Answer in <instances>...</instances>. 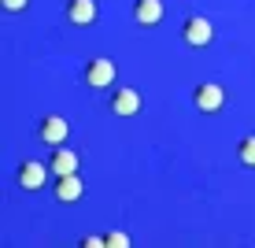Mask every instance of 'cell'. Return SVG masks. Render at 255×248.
Masks as SVG:
<instances>
[{
    "label": "cell",
    "mask_w": 255,
    "mask_h": 248,
    "mask_svg": "<svg viewBox=\"0 0 255 248\" xmlns=\"http://www.w3.org/2000/svg\"><path fill=\"white\" fill-rule=\"evenodd\" d=\"M108 108H111V115H119V119H129V115L140 111V93L129 89V85H119V89L111 93Z\"/></svg>",
    "instance_id": "8992f818"
},
{
    "label": "cell",
    "mask_w": 255,
    "mask_h": 248,
    "mask_svg": "<svg viewBox=\"0 0 255 248\" xmlns=\"http://www.w3.org/2000/svg\"><path fill=\"white\" fill-rule=\"evenodd\" d=\"M192 104H196V111L204 115H218L226 104V89L218 82H200L196 89H192Z\"/></svg>",
    "instance_id": "6da1fadb"
},
{
    "label": "cell",
    "mask_w": 255,
    "mask_h": 248,
    "mask_svg": "<svg viewBox=\"0 0 255 248\" xmlns=\"http://www.w3.org/2000/svg\"><path fill=\"white\" fill-rule=\"evenodd\" d=\"M237 159H241V167H255V134L237 141Z\"/></svg>",
    "instance_id": "8fae6325"
},
{
    "label": "cell",
    "mask_w": 255,
    "mask_h": 248,
    "mask_svg": "<svg viewBox=\"0 0 255 248\" xmlns=\"http://www.w3.org/2000/svg\"><path fill=\"white\" fill-rule=\"evenodd\" d=\"M70 137V122L63 119V115H45L37 126V141H45L48 148H59L63 141Z\"/></svg>",
    "instance_id": "277c9868"
},
{
    "label": "cell",
    "mask_w": 255,
    "mask_h": 248,
    "mask_svg": "<svg viewBox=\"0 0 255 248\" xmlns=\"http://www.w3.org/2000/svg\"><path fill=\"white\" fill-rule=\"evenodd\" d=\"M96 15H100L96 0H67V22L70 26H93Z\"/></svg>",
    "instance_id": "ba28073f"
},
{
    "label": "cell",
    "mask_w": 255,
    "mask_h": 248,
    "mask_svg": "<svg viewBox=\"0 0 255 248\" xmlns=\"http://www.w3.org/2000/svg\"><path fill=\"white\" fill-rule=\"evenodd\" d=\"M181 41H185L189 48H207L211 41H215V26H211L204 15H189L185 26H181Z\"/></svg>",
    "instance_id": "7a4b0ae2"
},
{
    "label": "cell",
    "mask_w": 255,
    "mask_h": 248,
    "mask_svg": "<svg viewBox=\"0 0 255 248\" xmlns=\"http://www.w3.org/2000/svg\"><path fill=\"white\" fill-rule=\"evenodd\" d=\"M48 171H52L48 163H37V159H22V163H19V185H22L26 193H37V189H45Z\"/></svg>",
    "instance_id": "5b68a950"
},
{
    "label": "cell",
    "mask_w": 255,
    "mask_h": 248,
    "mask_svg": "<svg viewBox=\"0 0 255 248\" xmlns=\"http://www.w3.org/2000/svg\"><path fill=\"white\" fill-rule=\"evenodd\" d=\"M104 237H82V248H100Z\"/></svg>",
    "instance_id": "5bb4252c"
},
{
    "label": "cell",
    "mask_w": 255,
    "mask_h": 248,
    "mask_svg": "<svg viewBox=\"0 0 255 248\" xmlns=\"http://www.w3.org/2000/svg\"><path fill=\"white\" fill-rule=\"evenodd\" d=\"M82 189H85V182H82V174L74 171V174H59L52 193H56L59 204H78V200H82Z\"/></svg>",
    "instance_id": "52a82bcc"
},
{
    "label": "cell",
    "mask_w": 255,
    "mask_h": 248,
    "mask_svg": "<svg viewBox=\"0 0 255 248\" xmlns=\"http://www.w3.org/2000/svg\"><path fill=\"white\" fill-rule=\"evenodd\" d=\"M119 78V67H115V59H108V56H96L85 63V82L93 85V89H108L111 82Z\"/></svg>",
    "instance_id": "3957f363"
},
{
    "label": "cell",
    "mask_w": 255,
    "mask_h": 248,
    "mask_svg": "<svg viewBox=\"0 0 255 248\" xmlns=\"http://www.w3.org/2000/svg\"><path fill=\"white\" fill-rule=\"evenodd\" d=\"M133 22L137 26H159L163 22V0H133Z\"/></svg>",
    "instance_id": "9c48e42d"
},
{
    "label": "cell",
    "mask_w": 255,
    "mask_h": 248,
    "mask_svg": "<svg viewBox=\"0 0 255 248\" xmlns=\"http://www.w3.org/2000/svg\"><path fill=\"white\" fill-rule=\"evenodd\" d=\"M104 245H111V248H126V245H129V237L115 230V234H108V237H104Z\"/></svg>",
    "instance_id": "7c38bea8"
},
{
    "label": "cell",
    "mask_w": 255,
    "mask_h": 248,
    "mask_svg": "<svg viewBox=\"0 0 255 248\" xmlns=\"http://www.w3.org/2000/svg\"><path fill=\"white\" fill-rule=\"evenodd\" d=\"M4 4V11H22V7H30V0H0Z\"/></svg>",
    "instance_id": "4fadbf2b"
},
{
    "label": "cell",
    "mask_w": 255,
    "mask_h": 248,
    "mask_svg": "<svg viewBox=\"0 0 255 248\" xmlns=\"http://www.w3.org/2000/svg\"><path fill=\"white\" fill-rule=\"evenodd\" d=\"M48 167H52V174H74L78 171V152H70V148H52V159H48Z\"/></svg>",
    "instance_id": "30bf717a"
}]
</instances>
